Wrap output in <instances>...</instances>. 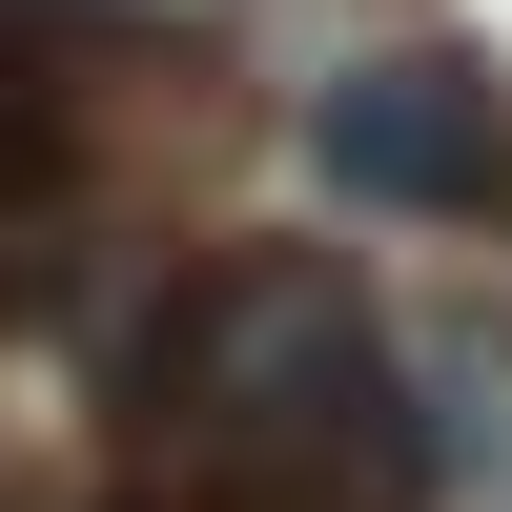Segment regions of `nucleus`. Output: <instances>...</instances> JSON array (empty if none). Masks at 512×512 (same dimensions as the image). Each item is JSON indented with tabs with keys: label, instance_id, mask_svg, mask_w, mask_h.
<instances>
[{
	"label": "nucleus",
	"instance_id": "1",
	"mask_svg": "<svg viewBox=\"0 0 512 512\" xmlns=\"http://www.w3.org/2000/svg\"><path fill=\"white\" fill-rule=\"evenodd\" d=\"M123 410H144V472L185 512H410L431 492V431L390 390V328L308 246L185 267L164 328L123 349Z\"/></svg>",
	"mask_w": 512,
	"mask_h": 512
},
{
	"label": "nucleus",
	"instance_id": "2",
	"mask_svg": "<svg viewBox=\"0 0 512 512\" xmlns=\"http://www.w3.org/2000/svg\"><path fill=\"white\" fill-rule=\"evenodd\" d=\"M308 164L349 205H431V226H472V205H512V103L492 62H451V41H390V62H349L308 103Z\"/></svg>",
	"mask_w": 512,
	"mask_h": 512
}]
</instances>
